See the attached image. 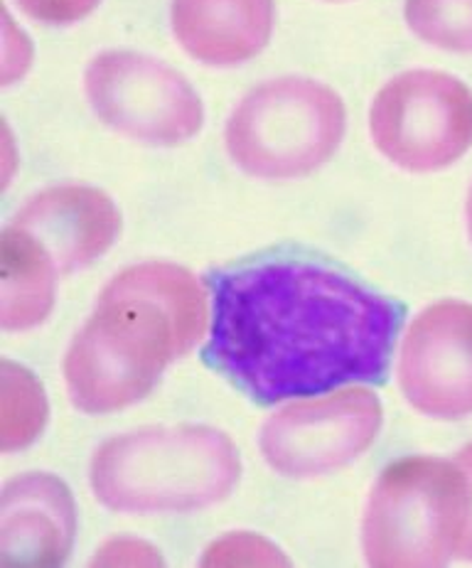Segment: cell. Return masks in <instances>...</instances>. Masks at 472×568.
<instances>
[{
  "mask_svg": "<svg viewBox=\"0 0 472 568\" xmlns=\"http://www.w3.org/2000/svg\"><path fill=\"white\" fill-rule=\"evenodd\" d=\"M212 327L202 357L256 404L381 384L407 308L308 261L219 271L207 278Z\"/></svg>",
  "mask_w": 472,
  "mask_h": 568,
  "instance_id": "6da1fadb",
  "label": "cell"
},
{
  "mask_svg": "<svg viewBox=\"0 0 472 568\" xmlns=\"http://www.w3.org/2000/svg\"><path fill=\"white\" fill-rule=\"evenodd\" d=\"M205 327L207 295L187 268L151 261L121 271L66 352L72 404L84 414H111L141 402Z\"/></svg>",
  "mask_w": 472,
  "mask_h": 568,
  "instance_id": "7a4b0ae2",
  "label": "cell"
},
{
  "mask_svg": "<svg viewBox=\"0 0 472 568\" xmlns=\"http://www.w3.org/2000/svg\"><path fill=\"white\" fill-rule=\"evenodd\" d=\"M239 450L209 426H151L109 438L89 468L96 499L114 513H193L239 485Z\"/></svg>",
  "mask_w": 472,
  "mask_h": 568,
  "instance_id": "3957f363",
  "label": "cell"
},
{
  "mask_svg": "<svg viewBox=\"0 0 472 568\" xmlns=\"http://www.w3.org/2000/svg\"><path fill=\"white\" fill-rule=\"evenodd\" d=\"M463 468L441 458H403L381 473L362 521L369 566H445L470 519Z\"/></svg>",
  "mask_w": 472,
  "mask_h": 568,
  "instance_id": "277c9868",
  "label": "cell"
},
{
  "mask_svg": "<svg viewBox=\"0 0 472 568\" xmlns=\"http://www.w3.org/2000/svg\"><path fill=\"white\" fill-rule=\"evenodd\" d=\"M345 135V104L330 87L284 77L256 87L227 123V151L246 175L294 180L328 163Z\"/></svg>",
  "mask_w": 472,
  "mask_h": 568,
  "instance_id": "5b68a950",
  "label": "cell"
},
{
  "mask_svg": "<svg viewBox=\"0 0 472 568\" xmlns=\"http://www.w3.org/2000/svg\"><path fill=\"white\" fill-rule=\"evenodd\" d=\"M369 131L393 165L409 173L443 170L472 145V92L445 72H403L377 94Z\"/></svg>",
  "mask_w": 472,
  "mask_h": 568,
  "instance_id": "8992f818",
  "label": "cell"
},
{
  "mask_svg": "<svg viewBox=\"0 0 472 568\" xmlns=\"http://www.w3.org/2000/svg\"><path fill=\"white\" fill-rule=\"evenodd\" d=\"M84 89L109 129L141 143H185L205 123V109L187 79L148 54H99L86 67Z\"/></svg>",
  "mask_w": 472,
  "mask_h": 568,
  "instance_id": "52a82bcc",
  "label": "cell"
},
{
  "mask_svg": "<svg viewBox=\"0 0 472 568\" xmlns=\"http://www.w3.org/2000/svg\"><path fill=\"white\" fill-rule=\"evenodd\" d=\"M381 416L374 392L347 389L280 408L264 424L258 446L278 475H322L362 456L379 436Z\"/></svg>",
  "mask_w": 472,
  "mask_h": 568,
  "instance_id": "ba28073f",
  "label": "cell"
},
{
  "mask_svg": "<svg viewBox=\"0 0 472 568\" xmlns=\"http://www.w3.org/2000/svg\"><path fill=\"white\" fill-rule=\"evenodd\" d=\"M399 382L407 402L425 416L472 414V305L443 301L415 317L403 339Z\"/></svg>",
  "mask_w": 472,
  "mask_h": 568,
  "instance_id": "9c48e42d",
  "label": "cell"
},
{
  "mask_svg": "<svg viewBox=\"0 0 472 568\" xmlns=\"http://www.w3.org/2000/svg\"><path fill=\"white\" fill-rule=\"evenodd\" d=\"M50 258L60 276L92 266L104 256L121 232V214L106 192L96 187L62 185L32 197L13 222Z\"/></svg>",
  "mask_w": 472,
  "mask_h": 568,
  "instance_id": "30bf717a",
  "label": "cell"
},
{
  "mask_svg": "<svg viewBox=\"0 0 472 568\" xmlns=\"http://www.w3.org/2000/svg\"><path fill=\"white\" fill-rule=\"evenodd\" d=\"M76 534L70 487L50 473H28L3 487L0 503V564L60 566Z\"/></svg>",
  "mask_w": 472,
  "mask_h": 568,
  "instance_id": "8fae6325",
  "label": "cell"
},
{
  "mask_svg": "<svg viewBox=\"0 0 472 568\" xmlns=\"http://www.w3.org/2000/svg\"><path fill=\"white\" fill-rule=\"evenodd\" d=\"M173 32L209 67H234L261 52L274 32V0H173Z\"/></svg>",
  "mask_w": 472,
  "mask_h": 568,
  "instance_id": "7c38bea8",
  "label": "cell"
},
{
  "mask_svg": "<svg viewBox=\"0 0 472 568\" xmlns=\"http://www.w3.org/2000/svg\"><path fill=\"white\" fill-rule=\"evenodd\" d=\"M0 264H3L0 325L3 331H30L50 315L54 281L60 274L50 258L10 224L0 234Z\"/></svg>",
  "mask_w": 472,
  "mask_h": 568,
  "instance_id": "4fadbf2b",
  "label": "cell"
},
{
  "mask_svg": "<svg viewBox=\"0 0 472 568\" xmlns=\"http://www.w3.org/2000/svg\"><path fill=\"white\" fill-rule=\"evenodd\" d=\"M415 38L448 52H472V0H407Z\"/></svg>",
  "mask_w": 472,
  "mask_h": 568,
  "instance_id": "5bb4252c",
  "label": "cell"
},
{
  "mask_svg": "<svg viewBox=\"0 0 472 568\" xmlns=\"http://www.w3.org/2000/svg\"><path fill=\"white\" fill-rule=\"evenodd\" d=\"M32 20L48 22V26H70L86 18L101 0H16Z\"/></svg>",
  "mask_w": 472,
  "mask_h": 568,
  "instance_id": "9a60e30c",
  "label": "cell"
},
{
  "mask_svg": "<svg viewBox=\"0 0 472 568\" xmlns=\"http://www.w3.org/2000/svg\"><path fill=\"white\" fill-rule=\"evenodd\" d=\"M458 465L463 468V473L468 475V483H470V499H472V443L460 450L458 456ZM458 556H463V559L472 561V507H470V519H468V527L463 531V539H460V547H458Z\"/></svg>",
  "mask_w": 472,
  "mask_h": 568,
  "instance_id": "2e32d148",
  "label": "cell"
},
{
  "mask_svg": "<svg viewBox=\"0 0 472 568\" xmlns=\"http://www.w3.org/2000/svg\"><path fill=\"white\" fill-rule=\"evenodd\" d=\"M468 230L472 236V190H470V200H468Z\"/></svg>",
  "mask_w": 472,
  "mask_h": 568,
  "instance_id": "e0dca14e",
  "label": "cell"
}]
</instances>
